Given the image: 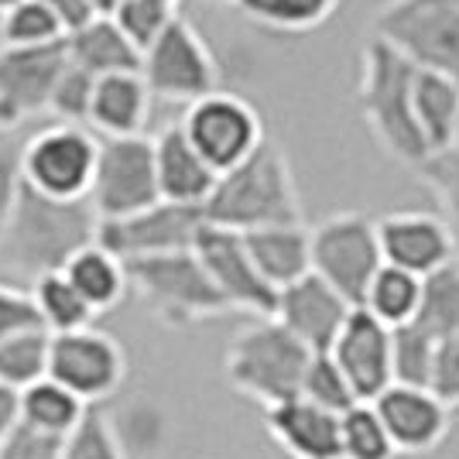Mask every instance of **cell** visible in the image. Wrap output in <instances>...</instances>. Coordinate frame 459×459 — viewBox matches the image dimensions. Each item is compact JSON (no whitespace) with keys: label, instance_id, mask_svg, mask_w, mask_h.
I'll return each mask as SVG.
<instances>
[{"label":"cell","instance_id":"1","mask_svg":"<svg viewBox=\"0 0 459 459\" xmlns=\"http://www.w3.org/2000/svg\"><path fill=\"white\" fill-rule=\"evenodd\" d=\"M96 227L100 220L86 199L62 203L21 182L18 199L0 227V261L35 281L62 271L79 250L96 244Z\"/></svg>","mask_w":459,"mask_h":459},{"label":"cell","instance_id":"2","mask_svg":"<svg viewBox=\"0 0 459 459\" xmlns=\"http://www.w3.org/2000/svg\"><path fill=\"white\" fill-rule=\"evenodd\" d=\"M203 220L233 233L302 223V203L285 152L264 141L247 161L216 175L210 199L203 203Z\"/></svg>","mask_w":459,"mask_h":459},{"label":"cell","instance_id":"3","mask_svg":"<svg viewBox=\"0 0 459 459\" xmlns=\"http://www.w3.org/2000/svg\"><path fill=\"white\" fill-rule=\"evenodd\" d=\"M411 86H415V65L387 41L370 35L360 48V82H357L360 117L387 158L408 169H419L429 158V148L415 124Z\"/></svg>","mask_w":459,"mask_h":459},{"label":"cell","instance_id":"4","mask_svg":"<svg viewBox=\"0 0 459 459\" xmlns=\"http://www.w3.org/2000/svg\"><path fill=\"white\" fill-rule=\"evenodd\" d=\"M308 357L312 353L281 323L254 319L233 333L223 357V370L233 391H240L244 398L257 402L268 411L274 404L299 398Z\"/></svg>","mask_w":459,"mask_h":459},{"label":"cell","instance_id":"5","mask_svg":"<svg viewBox=\"0 0 459 459\" xmlns=\"http://www.w3.org/2000/svg\"><path fill=\"white\" fill-rule=\"evenodd\" d=\"M124 268H127V288L158 323L182 329L230 312L192 250L124 261Z\"/></svg>","mask_w":459,"mask_h":459},{"label":"cell","instance_id":"6","mask_svg":"<svg viewBox=\"0 0 459 459\" xmlns=\"http://www.w3.org/2000/svg\"><path fill=\"white\" fill-rule=\"evenodd\" d=\"M370 28L415 69L459 82V0H384Z\"/></svg>","mask_w":459,"mask_h":459},{"label":"cell","instance_id":"7","mask_svg":"<svg viewBox=\"0 0 459 459\" xmlns=\"http://www.w3.org/2000/svg\"><path fill=\"white\" fill-rule=\"evenodd\" d=\"M312 274L340 291L350 306H360L370 278L381 268L377 227L364 212H333L308 230Z\"/></svg>","mask_w":459,"mask_h":459},{"label":"cell","instance_id":"8","mask_svg":"<svg viewBox=\"0 0 459 459\" xmlns=\"http://www.w3.org/2000/svg\"><path fill=\"white\" fill-rule=\"evenodd\" d=\"M178 127L216 175L237 169L240 161H247L250 154L264 144L261 114L247 100L223 93V90L189 103Z\"/></svg>","mask_w":459,"mask_h":459},{"label":"cell","instance_id":"9","mask_svg":"<svg viewBox=\"0 0 459 459\" xmlns=\"http://www.w3.org/2000/svg\"><path fill=\"white\" fill-rule=\"evenodd\" d=\"M141 79L152 96L189 107L220 90V65L189 21L175 18L161 39L141 52Z\"/></svg>","mask_w":459,"mask_h":459},{"label":"cell","instance_id":"10","mask_svg":"<svg viewBox=\"0 0 459 459\" xmlns=\"http://www.w3.org/2000/svg\"><path fill=\"white\" fill-rule=\"evenodd\" d=\"M86 203L93 206L96 220H120L161 203L152 137H103L96 148V169Z\"/></svg>","mask_w":459,"mask_h":459},{"label":"cell","instance_id":"11","mask_svg":"<svg viewBox=\"0 0 459 459\" xmlns=\"http://www.w3.org/2000/svg\"><path fill=\"white\" fill-rule=\"evenodd\" d=\"M96 141L86 127L52 124L24 141L21 154V178L28 189L41 192L48 199L76 203L90 195L96 169Z\"/></svg>","mask_w":459,"mask_h":459},{"label":"cell","instance_id":"12","mask_svg":"<svg viewBox=\"0 0 459 459\" xmlns=\"http://www.w3.org/2000/svg\"><path fill=\"white\" fill-rule=\"evenodd\" d=\"M48 377L73 391L86 408H100L107 398H114L117 387L127 377L124 346L110 333H100L93 325L76 333H58L52 336Z\"/></svg>","mask_w":459,"mask_h":459},{"label":"cell","instance_id":"13","mask_svg":"<svg viewBox=\"0 0 459 459\" xmlns=\"http://www.w3.org/2000/svg\"><path fill=\"white\" fill-rule=\"evenodd\" d=\"M203 227H206L203 210L175 206V203H154L148 210H137L131 216H120V220H100L96 244L110 250L120 261H141V257L192 250Z\"/></svg>","mask_w":459,"mask_h":459},{"label":"cell","instance_id":"14","mask_svg":"<svg viewBox=\"0 0 459 459\" xmlns=\"http://www.w3.org/2000/svg\"><path fill=\"white\" fill-rule=\"evenodd\" d=\"M192 254L199 257V264L210 274L212 288L220 291V299L227 302L230 312L237 308V312H247L254 319H271L274 316L278 291L257 274L240 233L206 223L199 230L195 244H192Z\"/></svg>","mask_w":459,"mask_h":459},{"label":"cell","instance_id":"15","mask_svg":"<svg viewBox=\"0 0 459 459\" xmlns=\"http://www.w3.org/2000/svg\"><path fill=\"white\" fill-rule=\"evenodd\" d=\"M65 65V39L39 48H0V127L18 131L24 120L48 114Z\"/></svg>","mask_w":459,"mask_h":459},{"label":"cell","instance_id":"16","mask_svg":"<svg viewBox=\"0 0 459 459\" xmlns=\"http://www.w3.org/2000/svg\"><path fill=\"white\" fill-rule=\"evenodd\" d=\"M381 261L391 268H402L415 278H429L449 257H456V233L446 227L439 212L402 210L374 220Z\"/></svg>","mask_w":459,"mask_h":459},{"label":"cell","instance_id":"17","mask_svg":"<svg viewBox=\"0 0 459 459\" xmlns=\"http://www.w3.org/2000/svg\"><path fill=\"white\" fill-rule=\"evenodd\" d=\"M333 364L340 367L346 384L353 387L357 402H374L381 391H387L391 377V329L381 325L374 316H367L357 306L346 316L340 336L325 350Z\"/></svg>","mask_w":459,"mask_h":459},{"label":"cell","instance_id":"18","mask_svg":"<svg viewBox=\"0 0 459 459\" xmlns=\"http://www.w3.org/2000/svg\"><path fill=\"white\" fill-rule=\"evenodd\" d=\"M370 404L398 456H425L449 436V408L429 387L391 384Z\"/></svg>","mask_w":459,"mask_h":459},{"label":"cell","instance_id":"19","mask_svg":"<svg viewBox=\"0 0 459 459\" xmlns=\"http://www.w3.org/2000/svg\"><path fill=\"white\" fill-rule=\"evenodd\" d=\"M357 306H350L340 291L325 285L323 278H316L308 271L306 278H299L295 285H288L278 291V302H274V323H281L306 346L308 353H325L333 340L340 336L346 316Z\"/></svg>","mask_w":459,"mask_h":459},{"label":"cell","instance_id":"20","mask_svg":"<svg viewBox=\"0 0 459 459\" xmlns=\"http://www.w3.org/2000/svg\"><path fill=\"white\" fill-rule=\"evenodd\" d=\"M152 148L161 203L203 210V203L210 199L212 186H216V172L199 158V152L189 144V137L182 134V127L169 124L165 131H158L152 137Z\"/></svg>","mask_w":459,"mask_h":459},{"label":"cell","instance_id":"21","mask_svg":"<svg viewBox=\"0 0 459 459\" xmlns=\"http://www.w3.org/2000/svg\"><path fill=\"white\" fill-rule=\"evenodd\" d=\"M271 439L291 459H340V415L306 398H291L264 411Z\"/></svg>","mask_w":459,"mask_h":459},{"label":"cell","instance_id":"22","mask_svg":"<svg viewBox=\"0 0 459 459\" xmlns=\"http://www.w3.org/2000/svg\"><path fill=\"white\" fill-rule=\"evenodd\" d=\"M152 100L141 73H120L103 76L93 86L90 103V127L103 137H137L148 124Z\"/></svg>","mask_w":459,"mask_h":459},{"label":"cell","instance_id":"23","mask_svg":"<svg viewBox=\"0 0 459 459\" xmlns=\"http://www.w3.org/2000/svg\"><path fill=\"white\" fill-rule=\"evenodd\" d=\"M244 247L257 274L268 281L274 291L295 285L312 271L308 261V227L306 223H288V227H264L240 233Z\"/></svg>","mask_w":459,"mask_h":459},{"label":"cell","instance_id":"24","mask_svg":"<svg viewBox=\"0 0 459 459\" xmlns=\"http://www.w3.org/2000/svg\"><path fill=\"white\" fill-rule=\"evenodd\" d=\"M65 56L93 79L141 73V52L120 35L114 18H93L65 35Z\"/></svg>","mask_w":459,"mask_h":459},{"label":"cell","instance_id":"25","mask_svg":"<svg viewBox=\"0 0 459 459\" xmlns=\"http://www.w3.org/2000/svg\"><path fill=\"white\" fill-rule=\"evenodd\" d=\"M411 107L429 154L449 152L459 131V82L429 69H415Z\"/></svg>","mask_w":459,"mask_h":459},{"label":"cell","instance_id":"26","mask_svg":"<svg viewBox=\"0 0 459 459\" xmlns=\"http://www.w3.org/2000/svg\"><path fill=\"white\" fill-rule=\"evenodd\" d=\"M86 411L90 408L52 377H41L18 391V429L35 432L41 439L62 442L65 436H73Z\"/></svg>","mask_w":459,"mask_h":459},{"label":"cell","instance_id":"27","mask_svg":"<svg viewBox=\"0 0 459 459\" xmlns=\"http://www.w3.org/2000/svg\"><path fill=\"white\" fill-rule=\"evenodd\" d=\"M62 274L79 291V299L93 308V316L117 308L124 302V295L131 291L124 261L114 257L110 250H103L100 244H90V247L79 250L76 257L62 268Z\"/></svg>","mask_w":459,"mask_h":459},{"label":"cell","instance_id":"28","mask_svg":"<svg viewBox=\"0 0 459 459\" xmlns=\"http://www.w3.org/2000/svg\"><path fill=\"white\" fill-rule=\"evenodd\" d=\"M419 306H421V278H415V274H408L402 268H391V264L377 268V274L367 285L364 299H360V308H364L367 316H374L387 329L415 323Z\"/></svg>","mask_w":459,"mask_h":459},{"label":"cell","instance_id":"29","mask_svg":"<svg viewBox=\"0 0 459 459\" xmlns=\"http://www.w3.org/2000/svg\"><path fill=\"white\" fill-rule=\"evenodd\" d=\"M31 302H35V312L41 319V329L45 333H76V329H86L93 325V308L79 299V291L69 285V278L62 271H52V274H41L31 281Z\"/></svg>","mask_w":459,"mask_h":459},{"label":"cell","instance_id":"30","mask_svg":"<svg viewBox=\"0 0 459 459\" xmlns=\"http://www.w3.org/2000/svg\"><path fill=\"white\" fill-rule=\"evenodd\" d=\"M415 323L432 340L459 336V254L429 278H421V306Z\"/></svg>","mask_w":459,"mask_h":459},{"label":"cell","instance_id":"31","mask_svg":"<svg viewBox=\"0 0 459 459\" xmlns=\"http://www.w3.org/2000/svg\"><path fill=\"white\" fill-rule=\"evenodd\" d=\"M48 353H52V333L28 329L0 343V387L24 391L28 384L48 377Z\"/></svg>","mask_w":459,"mask_h":459},{"label":"cell","instance_id":"32","mask_svg":"<svg viewBox=\"0 0 459 459\" xmlns=\"http://www.w3.org/2000/svg\"><path fill=\"white\" fill-rule=\"evenodd\" d=\"M340 459H398L370 402L353 404L340 415Z\"/></svg>","mask_w":459,"mask_h":459},{"label":"cell","instance_id":"33","mask_svg":"<svg viewBox=\"0 0 459 459\" xmlns=\"http://www.w3.org/2000/svg\"><path fill=\"white\" fill-rule=\"evenodd\" d=\"M436 343L419 323H408L391 329V377L404 387H429Z\"/></svg>","mask_w":459,"mask_h":459},{"label":"cell","instance_id":"34","mask_svg":"<svg viewBox=\"0 0 459 459\" xmlns=\"http://www.w3.org/2000/svg\"><path fill=\"white\" fill-rule=\"evenodd\" d=\"M62 39H65L62 24L41 0H21L11 11L0 14L4 48H39V45H52Z\"/></svg>","mask_w":459,"mask_h":459},{"label":"cell","instance_id":"35","mask_svg":"<svg viewBox=\"0 0 459 459\" xmlns=\"http://www.w3.org/2000/svg\"><path fill=\"white\" fill-rule=\"evenodd\" d=\"M340 0H261L250 18L264 24L271 31H285V35H302L316 31L319 24L336 14Z\"/></svg>","mask_w":459,"mask_h":459},{"label":"cell","instance_id":"36","mask_svg":"<svg viewBox=\"0 0 459 459\" xmlns=\"http://www.w3.org/2000/svg\"><path fill=\"white\" fill-rule=\"evenodd\" d=\"M299 398L319 404V408L333 411V415H343L346 408L360 404L357 402V394H353V387L346 384V377L340 374V367L333 364L329 353H312V357H308Z\"/></svg>","mask_w":459,"mask_h":459},{"label":"cell","instance_id":"37","mask_svg":"<svg viewBox=\"0 0 459 459\" xmlns=\"http://www.w3.org/2000/svg\"><path fill=\"white\" fill-rule=\"evenodd\" d=\"M110 18L120 28V35L131 41L137 52H144L161 39V31L178 18V11L169 4H158V0H120Z\"/></svg>","mask_w":459,"mask_h":459},{"label":"cell","instance_id":"38","mask_svg":"<svg viewBox=\"0 0 459 459\" xmlns=\"http://www.w3.org/2000/svg\"><path fill=\"white\" fill-rule=\"evenodd\" d=\"M62 459H127L103 408H90L73 436L62 439Z\"/></svg>","mask_w":459,"mask_h":459},{"label":"cell","instance_id":"39","mask_svg":"<svg viewBox=\"0 0 459 459\" xmlns=\"http://www.w3.org/2000/svg\"><path fill=\"white\" fill-rule=\"evenodd\" d=\"M415 172L429 186V192L436 195V203H439L442 210L439 216L446 220V227L459 237V152L449 148V152L429 154Z\"/></svg>","mask_w":459,"mask_h":459},{"label":"cell","instance_id":"40","mask_svg":"<svg viewBox=\"0 0 459 459\" xmlns=\"http://www.w3.org/2000/svg\"><path fill=\"white\" fill-rule=\"evenodd\" d=\"M96 79L82 73L79 65H65L58 76L52 100H48V114L56 117V124H73V127H86L90 124V103H93Z\"/></svg>","mask_w":459,"mask_h":459},{"label":"cell","instance_id":"41","mask_svg":"<svg viewBox=\"0 0 459 459\" xmlns=\"http://www.w3.org/2000/svg\"><path fill=\"white\" fill-rule=\"evenodd\" d=\"M429 391L439 398L449 411L459 408V336H446L436 343V360L429 374Z\"/></svg>","mask_w":459,"mask_h":459},{"label":"cell","instance_id":"42","mask_svg":"<svg viewBox=\"0 0 459 459\" xmlns=\"http://www.w3.org/2000/svg\"><path fill=\"white\" fill-rule=\"evenodd\" d=\"M21 154H24V141L18 137V131L0 127V227L7 220V212L14 206L21 192Z\"/></svg>","mask_w":459,"mask_h":459},{"label":"cell","instance_id":"43","mask_svg":"<svg viewBox=\"0 0 459 459\" xmlns=\"http://www.w3.org/2000/svg\"><path fill=\"white\" fill-rule=\"evenodd\" d=\"M28 329H41L31 295L21 288L0 285V343L18 336V333H28Z\"/></svg>","mask_w":459,"mask_h":459},{"label":"cell","instance_id":"44","mask_svg":"<svg viewBox=\"0 0 459 459\" xmlns=\"http://www.w3.org/2000/svg\"><path fill=\"white\" fill-rule=\"evenodd\" d=\"M0 459H62V442L41 439L35 432L18 429L11 442L0 449Z\"/></svg>","mask_w":459,"mask_h":459},{"label":"cell","instance_id":"45","mask_svg":"<svg viewBox=\"0 0 459 459\" xmlns=\"http://www.w3.org/2000/svg\"><path fill=\"white\" fill-rule=\"evenodd\" d=\"M41 4H45V7L56 14V21L62 24V31H65V35H73L76 28H82L86 21L96 18L86 0H41Z\"/></svg>","mask_w":459,"mask_h":459},{"label":"cell","instance_id":"46","mask_svg":"<svg viewBox=\"0 0 459 459\" xmlns=\"http://www.w3.org/2000/svg\"><path fill=\"white\" fill-rule=\"evenodd\" d=\"M18 432V391L0 387V449Z\"/></svg>","mask_w":459,"mask_h":459},{"label":"cell","instance_id":"47","mask_svg":"<svg viewBox=\"0 0 459 459\" xmlns=\"http://www.w3.org/2000/svg\"><path fill=\"white\" fill-rule=\"evenodd\" d=\"M86 4H90V11H93L96 18H110L120 0H86Z\"/></svg>","mask_w":459,"mask_h":459},{"label":"cell","instance_id":"48","mask_svg":"<svg viewBox=\"0 0 459 459\" xmlns=\"http://www.w3.org/2000/svg\"><path fill=\"white\" fill-rule=\"evenodd\" d=\"M257 4H261V0H237V7H240V11H244V14H247V18H250V11H254V7H257Z\"/></svg>","mask_w":459,"mask_h":459},{"label":"cell","instance_id":"49","mask_svg":"<svg viewBox=\"0 0 459 459\" xmlns=\"http://www.w3.org/2000/svg\"><path fill=\"white\" fill-rule=\"evenodd\" d=\"M14 4H21V0H0V14H4V11H11Z\"/></svg>","mask_w":459,"mask_h":459},{"label":"cell","instance_id":"50","mask_svg":"<svg viewBox=\"0 0 459 459\" xmlns=\"http://www.w3.org/2000/svg\"><path fill=\"white\" fill-rule=\"evenodd\" d=\"M158 4H169V7H175V4H178V0H158Z\"/></svg>","mask_w":459,"mask_h":459},{"label":"cell","instance_id":"51","mask_svg":"<svg viewBox=\"0 0 459 459\" xmlns=\"http://www.w3.org/2000/svg\"><path fill=\"white\" fill-rule=\"evenodd\" d=\"M210 4H237V0H210Z\"/></svg>","mask_w":459,"mask_h":459},{"label":"cell","instance_id":"52","mask_svg":"<svg viewBox=\"0 0 459 459\" xmlns=\"http://www.w3.org/2000/svg\"><path fill=\"white\" fill-rule=\"evenodd\" d=\"M453 152H459V131H456V141H453Z\"/></svg>","mask_w":459,"mask_h":459}]
</instances>
